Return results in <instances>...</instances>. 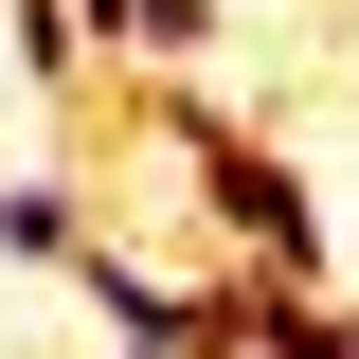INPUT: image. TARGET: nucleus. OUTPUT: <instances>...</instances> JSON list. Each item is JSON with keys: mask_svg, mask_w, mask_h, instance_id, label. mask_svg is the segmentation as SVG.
<instances>
[{"mask_svg": "<svg viewBox=\"0 0 359 359\" xmlns=\"http://www.w3.org/2000/svg\"><path fill=\"white\" fill-rule=\"evenodd\" d=\"M126 54H216V0H126Z\"/></svg>", "mask_w": 359, "mask_h": 359, "instance_id": "20e7f679", "label": "nucleus"}, {"mask_svg": "<svg viewBox=\"0 0 359 359\" xmlns=\"http://www.w3.org/2000/svg\"><path fill=\"white\" fill-rule=\"evenodd\" d=\"M252 359H359V306H269Z\"/></svg>", "mask_w": 359, "mask_h": 359, "instance_id": "7ed1b4c3", "label": "nucleus"}, {"mask_svg": "<svg viewBox=\"0 0 359 359\" xmlns=\"http://www.w3.org/2000/svg\"><path fill=\"white\" fill-rule=\"evenodd\" d=\"M18 54H36V72H72V0H18Z\"/></svg>", "mask_w": 359, "mask_h": 359, "instance_id": "39448f33", "label": "nucleus"}, {"mask_svg": "<svg viewBox=\"0 0 359 359\" xmlns=\"http://www.w3.org/2000/svg\"><path fill=\"white\" fill-rule=\"evenodd\" d=\"M162 144H180V180H198V216L233 233V287L323 306V216H306V180L269 162V144H233V108H198V90H162Z\"/></svg>", "mask_w": 359, "mask_h": 359, "instance_id": "f257e3e1", "label": "nucleus"}, {"mask_svg": "<svg viewBox=\"0 0 359 359\" xmlns=\"http://www.w3.org/2000/svg\"><path fill=\"white\" fill-rule=\"evenodd\" d=\"M90 233H108V216H90V180H0V269H72Z\"/></svg>", "mask_w": 359, "mask_h": 359, "instance_id": "f03ea898", "label": "nucleus"}]
</instances>
